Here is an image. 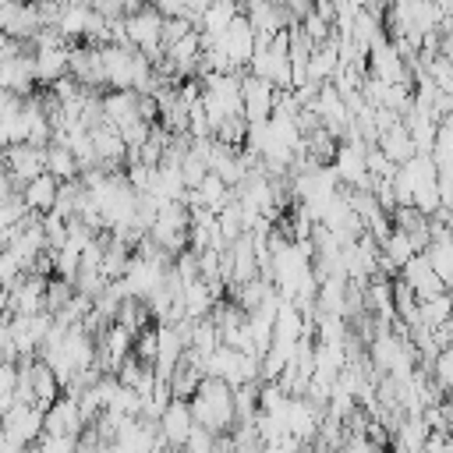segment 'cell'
Masks as SVG:
<instances>
[{"label":"cell","instance_id":"obj_1","mask_svg":"<svg viewBox=\"0 0 453 453\" xmlns=\"http://www.w3.org/2000/svg\"><path fill=\"white\" fill-rule=\"evenodd\" d=\"M188 411H191V421L212 435H226L234 428V396H230V386L219 379H202L195 396L188 400Z\"/></svg>","mask_w":453,"mask_h":453},{"label":"cell","instance_id":"obj_2","mask_svg":"<svg viewBox=\"0 0 453 453\" xmlns=\"http://www.w3.org/2000/svg\"><path fill=\"white\" fill-rule=\"evenodd\" d=\"M198 103L209 120V134L219 120L241 117V74H205L198 78Z\"/></svg>","mask_w":453,"mask_h":453},{"label":"cell","instance_id":"obj_3","mask_svg":"<svg viewBox=\"0 0 453 453\" xmlns=\"http://www.w3.org/2000/svg\"><path fill=\"white\" fill-rule=\"evenodd\" d=\"M159 28H163V18L156 14L152 4H124V46L149 57V64L163 57Z\"/></svg>","mask_w":453,"mask_h":453},{"label":"cell","instance_id":"obj_4","mask_svg":"<svg viewBox=\"0 0 453 453\" xmlns=\"http://www.w3.org/2000/svg\"><path fill=\"white\" fill-rule=\"evenodd\" d=\"M0 435L21 449H32L35 439L42 435V411L28 407V403H11L0 414Z\"/></svg>","mask_w":453,"mask_h":453},{"label":"cell","instance_id":"obj_5","mask_svg":"<svg viewBox=\"0 0 453 453\" xmlns=\"http://www.w3.org/2000/svg\"><path fill=\"white\" fill-rule=\"evenodd\" d=\"M216 46H219V53L230 60V67H234L237 74L248 71L251 53H255V32H251V25L244 21V14H237V18L230 21V28L216 39Z\"/></svg>","mask_w":453,"mask_h":453},{"label":"cell","instance_id":"obj_6","mask_svg":"<svg viewBox=\"0 0 453 453\" xmlns=\"http://www.w3.org/2000/svg\"><path fill=\"white\" fill-rule=\"evenodd\" d=\"M191 428H195V421H191V411H188L184 400H170L166 411H163L159 421H156V435H159V442H163L170 453L184 449Z\"/></svg>","mask_w":453,"mask_h":453},{"label":"cell","instance_id":"obj_7","mask_svg":"<svg viewBox=\"0 0 453 453\" xmlns=\"http://www.w3.org/2000/svg\"><path fill=\"white\" fill-rule=\"evenodd\" d=\"M0 163H4V173L14 180V188L28 184L32 177L46 173V159H42V149H32V145H7L0 152Z\"/></svg>","mask_w":453,"mask_h":453},{"label":"cell","instance_id":"obj_8","mask_svg":"<svg viewBox=\"0 0 453 453\" xmlns=\"http://www.w3.org/2000/svg\"><path fill=\"white\" fill-rule=\"evenodd\" d=\"M276 103V88H269L265 81L241 74V117L244 124H265Z\"/></svg>","mask_w":453,"mask_h":453},{"label":"cell","instance_id":"obj_9","mask_svg":"<svg viewBox=\"0 0 453 453\" xmlns=\"http://www.w3.org/2000/svg\"><path fill=\"white\" fill-rule=\"evenodd\" d=\"M365 149L361 142H340L333 156V173L340 188H368V170H365Z\"/></svg>","mask_w":453,"mask_h":453},{"label":"cell","instance_id":"obj_10","mask_svg":"<svg viewBox=\"0 0 453 453\" xmlns=\"http://www.w3.org/2000/svg\"><path fill=\"white\" fill-rule=\"evenodd\" d=\"M85 432V421H81V411H78V400L60 393L57 403L42 414V435H67V439H78Z\"/></svg>","mask_w":453,"mask_h":453},{"label":"cell","instance_id":"obj_11","mask_svg":"<svg viewBox=\"0 0 453 453\" xmlns=\"http://www.w3.org/2000/svg\"><path fill=\"white\" fill-rule=\"evenodd\" d=\"M205 379V372H202V357L198 354H191V350H184L180 354V361L173 365V372L166 375V389H170V400H191L195 396V389H198V382Z\"/></svg>","mask_w":453,"mask_h":453},{"label":"cell","instance_id":"obj_12","mask_svg":"<svg viewBox=\"0 0 453 453\" xmlns=\"http://www.w3.org/2000/svg\"><path fill=\"white\" fill-rule=\"evenodd\" d=\"M400 283L414 294V301H428V297L446 294V287H442V283L435 280V273L428 269L425 255H414L411 262H403V265H400Z\"/></svg>","mask_w":453,"mask_h":453},{"label":"cell","instance_id":"obj_13","mask_svg":"<svg viewBox=\"0 0 453 453\" xmlns=\"http://www.w3.org/2000/svg\"><path fill=\"white\" fill-rule=\"evenodd\" d=\"M21 368H25V382H28V393H32V407H39L42 414L57 403V396H60V386H57V379H53V372L42 365V361H18Z\"/></svg>","mask_w":453,"mask_h":453},{"label":"cell","instance_id":"obj_14","mask_svg":"<svg viewBox=\"0 0 453 453\" xmlns=\"http://www.w3.org/2000/svg\"><path fill=\"white\" fill-rule=\"evenodd\" d=\"M336 71H340V42H336V35H329L326 42L311 46L308 67H304V81H311V85H329V81L336 78Z\"/></svg>","mask_w":453,"mask_h":453},{"label":"cell","instance_id":"obj_15","mask_svg":"<svg viewBox=\"0 0 453 453\" xmlns=\"http://www.w3.org/2000/svg\"><path fill=\"white\" fill-rule=\"evenodd\" d=\"M32 57V74L35 85H53L67 74V46H42V50H28Z\"/></svg>","mask_w":453,"mask_h":453},{"label":"cell","instance_id":"obj_16","mask_svg":"<svg viewBox=\"0 0 453 453\" xmlns=\"http://www.w3.org/2000/svg\"><path fill=\"white\" fill-rule=\"evenodd\" d=\"M57 188H60V180H53L50 173H39V177H32L28 184H21L18 195H21V205H25L32 216H46V212L53 209V202H57Z\"/></svg>","mask_w":453,"mask_h":453},{"label":"cell","instance_id":"obj_17","mask_svg":"<svg viewBox=\"0 0 453 453\" xmlns=\"http://www.w3.org/2000/svg\"><path fill=\"white\" fill-rule=\"evenodd\" d=\"M88 18H92V4H60V14H57L53 32H57L64 42H81Z\"/></svg>","mask_w":453,"mask_h":453},{"label":"cell","instance_id":"obj_18","mask_svg":"<svg viewBox=\"0 0 453 453\" xmlns=\"http://www.w3.org/2000/svg\"><path fill=\"white\" fill-rule=\"evenodd\" d=\"M375 149H379L393 166H400V163H407L411 156H418V152H414V142H411V134H407V127H403V120L393 124L389 131H382V134L375 138Z\"/></svg>","mask_w":453,"mask_h":453},{"label":"cell","instance_id":"obj_19","mask_svg":"<svg viewBox=\"0 0 453 453\" xmlns=\"http://www.w3.org/2000/svg\"><path fill=\"white\" fill-rule=\"evenodd\" d=\"M273 297H280L276 290H273V283L269 280H262V276H255V280H248V283H241V287H234V304L244 311V315H251V311H258L262 304H269Z\"/></svg>","mask_w":453,"mask_h":453},{"label":"cell","instance_id":"obj_20","mask_svg":"<svg viewBox=\"0 0 453 453\" xmlns=\"http://www.w3.org/2000/svg\"><path fill=\"white\" fill-rule=\"evenodd\" d=\"M42 159H46V173L53 177V180H78L81 177V166H78V159L60 145V142H50L46 149H42Z\"/></svg>","mask_w":453,"mask_h":453},{"label":"cell","instance_id":"obj_21","mask_svg":"<svg viewBox=\"0 0 453 453\" xmlns=\"http://www.w3.org/2000/svg\"><path fill=\"white\" fill-rule=\"evenodd\" d=\"M421 255H425V262H428V269L435 273V280H439L442 287H449V276H453V244H449V237H439V241H428Z\"/></svg>","mask_w":453,"mask_h":453},{"label":"cell","instance_id":"obj_22","mask_svg":"<svg viewBox=\"0 0 453 453\" xmlns=\"http://www.w3.org/2000/svg\"><path fill=\"white\" fill-rule=\"evenodd\" d=\"M113 326H120V329H127L131 336H138L142 329H149V311H145V304L134 301V297H124V301L117 304Z\"/></svg>","mask_w":453,"mask_h":453},{"label":"cell","instance_id":"obj_23","mask_svg":"<svg viewBox=\"0 0 453 453\" xmlns=\"http://www.w3.org/2000/svg\"><path fill=\"white\" fill-rule=\"evenodd\" d=\"M418 322H421L425 329H439V326H446V322H449V294L418 301Z\"/></svg>","mask_w":453,"mask_h":453},{"label":"cell","instance_id":"obj_24","mask_svg":"<svg viewBox=\"0 0 453 453\" xmlns=\"http://www.w3.org/2000/svg\"><path fill=\"white\" fill-rule=\"evenodd\" d=\"M230 396H234V425H237V421H251V418L258 414V382L234 386Z\"/></svg>","mask_w":453,"mask_h":453},{"label":"cell","instance_id":"obj_25","mask_svg":"<svg viewBox=\"0 0 453 453\" xmlns=\"http://www.w3.org/2000/svg\"><path fill=\"white\" fill-rule=\"evenodd\" d=\"M226 439H230V449L234 453H262V439H258V432H255L251 421H237L226 432Z\"/></svg>","mask_w":453,"mask_h":453},{"label":"cell","instance_id":"obj_26","mask_svg":"<svg viewBox=\"0 0 453 453\" xmlns=\"http://www.w3.org/2000/svg\"><path fill=\"white\" fill-rule=\"evenodd\" d=\"M71 297H74V287H71L67 280H60V276H50V280H46V294H42V311L57 315Z\"/></svg>","mask_w":453,"mask_h":453},{"label":"cell","instance_id":"obj_27","mask_svg":"<svg viewBox=\"0 0 453 453\" xmlns=\"http://www.w3.org/2000/svg\"><path fill=\"white\" fill-rule=\"evenodd\" d=\"M209 170H205V163L191 152V145H188V152L180 156V184H184V191H195L198 184H202V177H205Z\"/></svg>","mask_w":453,"mask_h":453},{"label":"cell","instance_id":"obj_28","mask_svg":"<svg viewBox=\"0 0 453 453\" xmlns=\"http://www.w3.org/2000/svg\"><path fill=\"white\" fill-rule=\"evenodd\" d=\"M78 439H67V435H39L32 453H74Z\"/></svg>","mask_w":453,"mask_h":453},{"label":"cell","instance_id":"obj_29","mask_svg":"<svg viewBox=\"0 0 453 453\" xmlns=\"http://www.w3.org/2000/svg\"><path fill=\"white\" fill-rule=\"evenodd\" d=\"M212 442H216V435L195 425V428H191V435H188V442H184V453H209V449H212Z\"/></svg>","mask_w":453,"mask_h":453},{"label":"cell","instance_id":"obj_30","mask_svg":"<svg viewBox=\"0 0 453 453\" xmlns=\"http://www.w3.org/2000/svg\"><path fill=\"white\" fill-rule=\"evenodd\" d=\"M421 453H453V439H449V432H428Z\"/></svg>","mask_w":453,"mask_h":453},{"label":"cell","instance_id":"obj_31","mask_svg":"<svg viewBox=\"0 0 453 453\" xmlns=\"http://www.w3.org/2000/svg\"><path fill=\"white\" fill-rule=\"evenodd\" d=\"M18 276H21V265H18V262H14V258H11V255L0 248V290H7V287L18 280Z\"/></svg>","mask_w":453,"mask_h":453},{"label":"cell","instance_id":"obj_32","mask_svg":"<svg viewBox=\"0 0 453 453\" xmlns=\"http://www.w3.org/2000/svg\"><path fill=\"white\" fill-rule=\"evenodd\" d=\"M14 191H18V188H14V180H11L7 173H0V202H4L7 195H14Z\"/></svg>","mask_w":453,"mask_h":453},{"label":"cell","instance_id":"obj_33","mask_svg":"<svg viewBox=\"0 0 453 453\" xmlns=\"http://www.w3.org/2000/svg\"><path fill=\"white\" fill-rule=\"evenodd\" d=\"M294 453H311V449H308V446H301V449H294Z\"/></svg>","mask_w":453,"mask_h":453},{"label":"cell","instance_id":"obj_34","mask_svg":"<svg viewBox=\"0 0 453 453\" xmlns=\"http://www.w3.org/2000/svg\"><path fill=\"white\" fill-rule=\"evenodd\" d=\"M372 453H389V449H372Z\"/></svg>","mask_w":453,"mask_h":453},{"label":"cell","instance_id":"obj_35","mask_svg":"<svg viewBox=\"0 0 453 453\" xmlns=\"http://www.w3.org/2000/svg\"><path fill=\"white\" fill-rule=\"evenodd\" d=\"M177 453H184V449H177Z\"/></svg>","mask_w":453,"mask_h":453}]
</instances>
